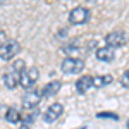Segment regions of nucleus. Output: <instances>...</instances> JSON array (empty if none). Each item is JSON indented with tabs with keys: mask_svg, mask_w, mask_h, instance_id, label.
Instances as JSON below:
<instances>
[{
	"mask_svg": "<svg viewBox=\"0 0 129 129\" xmlns=\"http://www.w3.org/2000/svg\"><path fill=\"white\" fill-rule=\"evenodd\" d=\"M40 78V71L36 69V67H29V69H24L21 72V78H19V84L22 88L26 89H31L35 84H36V81Z\"/></svg>",
	"mask_w": 129,
	"mask_h": 129,
	"instance_id": "f03ea898",
	"label": "nucleus"
},
{
	"mask_svg": "<svg viewBox=\"0 0 129 129\" xmlns=\"http://www.w3.org/2000/svg\"><path fill=\"white\" fill-rule=\"evenodd\" d=\"M98 117L100 119H102V117H107V119H119V117H117V114H109V112H100L98 114Z\"/></svg>",
	"mask_w": 129,
	"mask_h": 129,
	"instance_id": "f3484780",
	"label": "nucleus"
},
{
	"mask_svg": "<svg viewBox=\"0 0 129 129\" xmlns=\"http://www.w3.org/2000/svg\"><path fill=\"white\" fill-rule=\"evenodd\" d=\"M12 69H14V71H16V72H19V74H21V72H22V71H24V69H26V64H24V60H16V62H14V66H12Z\"/></svg>",
	"mask_w": 129,
	"mask_h": 129,
	"instance_id": "2eb2a0df",
	"label": "nucleus"
},
{
	"mask_svg": "<svg viewBox=\"0 0 129 129\" xmlns=\"http://www.w3.org/2000/svg\"><path fill=\"white\" fill-rule=\"evenodd\" d=\"M5 43H7V36H5L4 31H0V47H4Z\"/></svg>",
	"mask_w": 129,
	"mask_h": 129,
	"instance_id": "a211bd4d",
	"label": "nucleus"
},
{
	"mask_svg": "<svg viewBox=\"0 0 129 129\" xmlns=\"http://www.w3.org/2000/svg\"><path fill=\"white\" fill-rule=\"evenodd\" d=\"M120 84H122L124 88H129V69L124 71V74L120 76Z\"/></svg>",
	"mask_w": 129,
	"mask_h": 129,
	"instance_id": "dca6fc26",
	"label": "nucleus"
},
{
	"mask_svg": "<svg viewBox=\"0 0 129 129\" xmlns=\"http://www.w3.org/2000/svg\"><path fill=\"white\" fill-rule=\"evenodd\" d=\"M93 86V78L91 76H81L78 83H76V89H78V93H86L89 88Z\"/></svg>",
	"mask_w": 129,
	"mask_h": 129,
	"instance_id": "9b49d317",
	"label": "nucleus"
},
{
	"mask_svg": "<svg viewBox=\"0 0 129 129\" xmlns=\"http://www.w3.org/2000/svg\"><path fill=\"white\" fill-rule=\"evenodd\" d=\"M126 40H127V36H126V33L124 31H110L109 35L105 36V43L109 45V47H112V48H119V47H122L124 43H126Z\"/></svg>",
	"mask_w": 129,
	"mask_h": 129,
	"instance_id": "423d86ee",
	"label": "nucleus"
},
{
	"mask_svg": "<svg viewBox=\"0 0 129 129\" xmlns=\"http://www.w3.org/2000/svg\"><path fill=\"white\" fill-rule=\"evenodd\" d=\"M19 50H21L19 43H17V41H14V40H10V41H7L4 47H0V59H2V60L14 59V57L19 53Z\"/></svg>",
	"mask_w": 129,
	"mask_h": 129,
	"instance_id": "39448f33",
	"label": "nucleus"
},
{
	"mask_svg": "<svg viewBox=\"0 0 129 129\" xmlns=\"http://www.w3.org/2000/svg\"><path fill=\"white\" fill-rule=\"evenodd\" d=\"M40 100H41V91H38V89H28L24 93V96H22V107L26 110L36 109Z\"/></svg>",
	"mask_w": 129,
	"mask_h": 129,
	"instance_id": "20e7f679",
	"label": "nucleus"
},
{
	"mask_svg": "<svg viewBox=\"0 0 129 129\" xmlns=\"http://www.w3.org/2000/svg\"><path fill=\"white\" fill-rule=\"evenodd\" d=\"M115 57V48H112V47H100L96 50V59L102 60V62H112Z\"/></svg>",
	"mask_w": 129,
	"mask_h": 129,
	"instance_id": "9d476101",
	"label": "nucleus"
},
{
	"mask_svg": "<svg viewBox=\"0 0 129 129\" xmlns=\"http://www.w3.org/2000/svg\"><path fill=\"white\" fill-rule=\"evenodd\" d=\"M110 83H112V76H110V74H103V76L93 78V86H95V88H102V86L110 84Z\"/></svg>",
	"mask_w": 129,
	"mask_h": 129,
	"instance_id": "ddd939ff",
	"label": "nucleus"
},
{
	"mask_svg": "<svg viewBox=\"0 0 129 129\" xmlns=\"http://www.w3.org/2000/svg\"><path fill=\"white\" fill-rule=\"evenodd\" d=\"M62 88V83L60 81H50L47 83L43 88H41V96H45V98H50V96H53V95H57Z\"/></svg>",
	"mask_w": 129,
	"mask_h": 129,
	"instance_id": "6e6552de",
	"label": "nucleus"
},
{
	"mask_svg": "<svg viewBox=\"0 0 129 129\" xmlns=\"http://www.w3.org/2000/svg\"><path fill=\"white\" fill-rule=\"evenodd\" d=\"M19 78H21V74L16 72L14 69H10L9 72H5V74H4V84H5V88L14 89L19 84Z\"/></svg>",
	"mask_w": 129,
	"mask_h": 129,
	"instance_id": "1a4fd4ad",
	"label": "nucleus"
},
{
	"mask_svg": "<svg viewBox=\"0 0 129 129\" xmlns=\"http://www.w3.org/2000/svg\"><path fill=\"white\" fill-rule=\"evenodd\" d=\"M60 69L64 74H79L84 69V60L79 57H67V59L62 60Z\"/></svg>",
	"mask_w": 129,
	"mask_h": 129,
	"instance_id": "f257e3e1",
	"label": "nucleus"
},
{
	"mask_svg": "<svg viewBox=\"0 0 129 129\" xmlns=\"http://www.w3.org/2000/svg\"><path fill=\"white\" fill-rule=\"evenodd\" d=\"M5 120L10 122V124H16V122H21V114L17 109L10 107V109L5 110Z\"/></svg>",
	"mask_w": 129,
	"mask_h": 129,
	"instance_id": "f8f14e48",
	"label": "nucleus"
},
{
	"mask_svg": "<svg viewBox=\"0 0 129 129\" xmlns=\"http://www.w3.org/2000/svg\"><path fill=\"white\" fill-rule=\"evenodd\" d=\"M36 115H38V110H36V109H31V110H28V114L21 115V122H22L24 126H29L31 122H35Z\"/></svg>",
	"mask_w": 129,
	"mask_h": 129,
	"instance_id": "4468645a",
	"label": "nucleus"
},
{
	"mask_svg": "<svg viewBox=\"0 0 129 129\" xmlns=\"http://www.w3.org/2000/svg\"><path fill=\"white\" fill-rule=\"evenodd\" d=\"M62 114H64V105H62V103H52L48 109L45 110L43 120L48 122V124H52V122H55V120L59 119Z\"/></svg>",
	"mask_w": 129,
	"mask_h": 129,
	"instance_id": "0eeeda50",
	"label": "nucleus"
},
{
	"mask_svg": "<svg viewBox=\"0 0 129 129\" xmlns=\"http://www.w3.org/2000/svg\"><path fill=\"white\" fill-rule=\"evenodd\" d=\"M89 10L86 7H74L69 12V22L71 24H84L89 21Z\"/></svg>",
	"mask_w": 129,
	"mask_h": 129,
	"instance_id": "7ed1b4c3",
	"label": "nucleus"
}]
</instances>
